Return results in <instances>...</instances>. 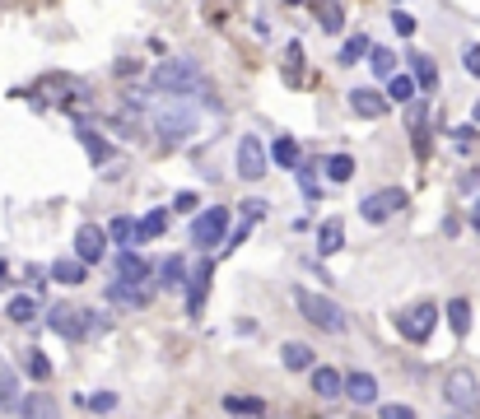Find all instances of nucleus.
I'll return each instance as SVG.
<instances>
[{"label":"nucleus","mask_w":480,"mask_h":419,"mask_svg":"<svg viewBox=\"0 0 480 419\" xmlns=\"http://www.w3.org/2000/svg\"><path fill=\"white\" fill-rule=\"evenodd\" d=\"M149 121L164 140H187L196 131V121H201V112H196L191 98H164V103H154Z\"/></svg>","instance_id":"1"},{"label":"nucleus","mask_w":480,"mask_h":419,"mask_svg":"<svg viewBox=\"0 0 480 419\" xmlns=\"http://www.w3.org/2000/svg\"><path fill=\"white\" fill-rule=\"evenodd\" d=\"M294 303H299L303 322H312L317 331L341 335V331L350 326V322H345V308H341V303H332L327 293H317V289H294Z\"/></svg>","instance_id":"2"},{"label":"nucleus","mask_w":480,"mask_h":419,"mask_svg":"<svg viewBox=\"0 0 480 419\" xmlns=\"http://www.w3.org/2000/svg\"><path fill=\"white\" fill-rule=\"evenodd\" d=\"M149 84L164 94H178V98H191V89L201 84V66L196 61H164L149 70Z\"/></svg>","instance_id":"3"},{"label":"nucleus","mask_w":480,"mask_h":419,"mask_svg":"<svg viewBox=\"0 0 480 419\" xmlns=\"http://www.w3.org/2000/svg\"><path fill=\"white\" fill-rule=\"evenodd\" d=\"M444 396H448L453 410L475 414V410H480V383H475V373H471V368H453L448 383H444Z\"/></svg>","instance_id":"4"},{"label":"nucleus","mask_w":480,"mask_h":419,"mask_svg":"<svg viewBox=\"0 0 480 419\" xmlns=\"http://www.w3.org/2000/svg\"><path fill=\"white\" fill-rule=\"evenodd\" d=\"M396 210H406V191H402V187H383V191H373V196L359 200V215H364L369 224H387Z\"/></svg>","instance_id":"5"},{"label":"nucleus","mask_w":480,"mask_h":419,"mask_svg":"<svg viewBox=\"0 0 480 419\" xmlns=\"http://www.w3.org/2000/svg\"><path fill=\"white\" fill-rule=\"evenodd\" d=\"M229 233V210L224 205H210L191 220V242L196 247H220V238Z\"/></svg>","instance_id":"6"},{"label":"nucleus","mask_w":480,"mask_h":419,"mask_svg":"<svg viewBox=\"0 0 480 419\" xmlns=\"http://www.w3.org/2000/svg\"><path fill=\"white\" fill-rule=\"evenodd\" d=\"M434 322H438V308H434V303H415V308L402 312V335H406V341H415V345H424L429 331H434Z\"/></svg>","instance_id":"7"},{"label":"nucleus","mask_w":480,"mask_h":419,"mask_svg":"<svg viewBox=\"0 0 480 419\" xmlns=\"http://www.w3.org/2000/svg\"><path fill=\"white\" fill-rule=\"evenodd\" d=\"M238 178H248V182L266 178V145H261L257 136H243V140H238Z\"/></svg>","instance_id":"8"},{"label":"nucleus","mask_w":480,"mask_h":419,"mask_svg":"<svg viewBox=\"0 0 480 419\" xmlns=\"http://www.w3.org/2000/svg\"><path fill=\"white\" fill-rule=\"evenodd\" d=\"M103 251H107V233L98 224H79V233H75V261L94 266V261H103Z\"/></svg>","instance_id":"9"},{"label":"nucleus","mask_w":480,"mask_h":419,"mask_svg":"<svg viewBox=\"0 0 480 419\" xmlns=\"http://www.w3.org/2000/svg\"><path fill=\"white\" fill-rule=\"evenodd\" d=\"M149 280V266L136 257V251H117V280L112 284H127V289H140Z\"/></svg>","instance_id":"10"},{"label":"nucleus","mask_w":480,"mask_h":419,"mask_svg":"<svg viewBox=\"0 0 480 419\" xmlns=\"http://www.w3.org/2000/svg\"><path fill=\"white\" fill-rule=\"evenodd\" d=\"M350 107H354V117H364V121H378V117H387V94H378V89H354L350 94Z\"/></svg>","instance_id":"11"},{"label":"nucleus","mask_w":480,"mask_h":419,"mask_svg":"<svg viewBox=\"0 0 480 419\" xmlns=\"http://www.w3.org/2000/svg\"><path fill=\"white\" fill-rule=\"evenodd\" d=\"M89 317L85 312H75L70 303H61V308H52V326L66 335V341H79V335H89V326H85Z\"/></svg>","instance_id":"12"},{"label":"nucleus","mask_w":480,"mask_h":419,"mask_svg":"<svg viewBox=\"0 0 480 419\" xmlns=\"http://www.w3.org/2000/svg\"><path fill=\"white\" fill-rule=\"evenodd\" d=\"M345 396H350L354 405H373V401H378V383H373L369 373H350V377H345Z\"/></svg>","instance_id":"13"},{"label":"nucleus","mask_w":480,"mask_h":419,"mask_svg":"<svg viewBox=\"0 0 480 419\" xmlns=\"http://www.w3.org/2000/svg\"><path fill=\"white\" fill-rule=\"evenodd\" d=\"M312 392L327 396V401H336V396L345 392V377H341L336 368H317V373H312Z\"/></svg>","instance_id":"14"},{"label":"nucleus","mask_w":480,"mask_h":419,"mask_svg":"<svg viewBox=\"0 0 480 419\" xmlns=\"http://www.w3.org/2000/svg\"><path fill=\"white\" fill-rule=\"evenodd\" d=\"M210 275H215V266H210V261H201V266H196V284H191V293H187V308H191V312H201V303H206V289H210Z\"/></svg>","instance_id":"15"},{"label":"nucleus","mask_w":480,"mask_h":419,"mask_svg":"<svg viewBox=\"0 0 480 419\" xmlns=\"http://www.w3.org/2000/svg\"><path fill=\"white\" fill-rule=\"evenodd\" d=\"M411 79L420 84L424 94H434V84H438V70H434V61H429L424 52H415V56H411Z\"/></svg>","instance_id":"16"},{"label":"nucleus","mask_w":480,"mask_h":419,"mask_svg":"<svg viewBox=\"0 0 480 419\" xmlns=\"http://www.w3.org/2000/svg\"><path fill=\"white\" fill-rule=\"evenodd\" d=\"M312 359H317V354H312L308 345H299V341H290L285 350H280V363H285L290 373H303V368H312Z\"/></svg>","instance_id":"17"},{"label":"nucleus","mask_w":480,"mask_h":419,"mask_svg":"<svg viewBox=\"0 0 480 419\" xmlns=\"http://www.w3.org/2000/svg\"><path fill=\"white\" fill-rule=\"evenodd\" d=\"M0 405H19V373L5 363V359H0Z\"/></svg>","instance_id":"18"},{"label":"nucleus","mask_w":480,"mask_h":419,"mask_svg":"<svg viewBox=\"0 0 480 419\" xmlns=\"http://www.w3.org/2000/svg\"><path fill=\"white\" fill-rule=\"evenodd\" d=\"M341 242H345L341 220H327V224H322V233H317V251H322V257H332V251H341Z\"/></svg>","instance_id":"19"},{"label":"nucleus","mask_w":480,"mask_h":419,"mask_svg":"<svg viewBox=\"0 0 480 419\" xmlns=\"http://www.w3.org/2000/svg\"><path fill=\"white\" fill-rule=\"evenodd\" d=\"M187 280V261L182 257H169L164 266H158V289H182Z\"/></svg>","instance_id":"20"},{"label":"nucleus","mask_w":480,"mask_h":419,"mask_svg":"<svg viewBox=\"0 0 480 419\" xmlns=\"http://www.w3.org/2000/svg\"><path fill=\"white\" fill-rule=\"evenodd\" d=\"M24 419H61V410H56L52 396H28L24 401Z\"/></svg>","instance_id":"21"},{"label":"nucleus","mask_w":480,"mask_h":419,"mask_svg":"<svg viewBox=\"0 0 480 419\" xmlns=\"http://www.w3.org/2000/svg\"><path fill=\"white\" fill-rule=\"evenodd\" d=\"M448 326H453V335H466L471 331V303L466 299H453L448 303Z\"/></svg>","instance_id":"22"},{"label":"nucleus","mask_w":480,"mask_h":419,"mask_svg":"<svg viewBox=\"0 0 480 419\" xmlns=\"http://www.w3.org/2000/svg\"><path fill=\"white\" fill-rule=\"evenodd\" d=\"M322 168H327L332 182H350V178H354V158H350V154H332Z\"/></svg>","instance_id":"23"},{"label":"nucleus","mask_w":480,"mask_h":419,"mask_svg":"<svg viewBox=\"0 0 480 419\" xmlns=\"http://www.w3.org/2000/svg\"><path fill=\"white\" fill-rule=\"evenodd\" d=\"M369 52H373V42L354 33V37H345V47H341V66H354L359 56H369Z\"/></svg>","instance_id":"24"},{"label":"nucleus","mask_w":480,"mask_h":419,"mask_svg":"<svg viewBox=\"0 0 480 419\" xmlns=\"http://www.w3.org/2000/svg\"><path fill=\"white\" fill-rule=\"evenodd\" d=\"M369 66H373L378 79H396V56H392L387 47H373V52H369Z\"/></svg>","instance_id":"25"},{"label":"nucleus","mask_w":480,"mask_h":419,"mask_svg":"<svg viewBox=\"0 0 480 419\" xmlns=\"http://www.w3.org/2000/svg\"><path fill=\"white\" fill-rule=\"evenodd\" d=\"M387 98H396V103H415V79H411V75L387 79Z\"/></svg>","instance_id":"26"},{"label":"nucleus","mask_w":480,"mask_h":419,"mask_svg":"<svg viewBox=\"0 0 480 419\" xmlns=\"http://www.w3.org/2000/svg\"><path fill=\"white\" fill-rule=\"evenodd\" d=\"M85 271H89L85 261H56V266H52V275H56L61 284H85Z\"/></svg>","instance_id":"27"},{"label":"nucleus","mask_w":480,"mask_h":419,"mask_svg":"<svg viewBox=\"0 0 480 419\" xmlns=\"http://www.w3.org/2000/svg\"><path fill=\"white\" fill-rule=\"evenodd\" d=\"M271 158H275L280 168H294V163H299V145H294L290 136H285V140H275V145H271Z\"/></svg>","instance_id":"28"},{"label":"nucleus","mask_w":480,"mask_h":419,"mask_svg":"<svg viewBox=\"0 0 480 419\" xmlns=\"http://www.w3.org/2000/svg\"><path fill=\"white\" fill-rule=\"evenodd\" d=\"M107 238H112L117 247H127V242H136V238H140V224H131V220H112Z\"/></svg>","instance_id":"29"},{"label":"nucleus","mask_w":480,"mask_h":419,"mask_svg":"<svg viewBox=\"0 0 480 419\" xmlns=\"http://www.w3.org/2000/svg\"><path fill=\"white\" fill-rule=\"evenodd\" d=\"M224 410H233V414H261L266 401H252V396H224Z\"/></svg>","instance_id":"30"},{"label":"nucleus","mask_w":480,"mask_h":419,"mask_svg":"<svg viewBox=\"0 0 480 419\" xmlns=\"http://www.w3.org/2000/svg\"><path fill=\"white\" fill-rule=\"evenodd\" d=\"M164 229H169V215H164V210H149V215L140 220V238H158Z\"/></svg>","instance_id":"31"},{"label":"nucleus","mask_w":480,"mask_h":419,"mask_svg":"<svg viewBox=\"0 0 480 419\" xmlns=\"http://www.w3.org/2000/svg\"><path fill=\"white\" fill-rule=\"evenodd\" d=\"M5 312H10V322H33V317H37V303L19 293V299H10V308H5Z\"/></svg>","instance_id":"32"},{"label":"nucleus","mask_w":480,"mask_h":419,"mask_svg":"<svg viewBox=\"0 0 480 419\" xmlns=\"http://www.w3.org/2000/svg\"><path fill=\"white\" fill-rule=\"evenodd\" d=\"M317 19H322V28H327V33H341L345 10H341V5H317Z\"/></svg>","instance_id":"33"},{"label":"nucleus","mask_w":480,"mask_h":419,"mask_svg":"<svg viewBox=\"0 0 480 419\" xmlns=\"http://www.w3.org/2000/svg\"><path fill=\"white\" fill-rule=\"evenodd\" d=\"M28 373L37 377V383H47V377H52V363H47L43 350H33V354H28Z\"/></svg>","instance_id":"34"},{"label":"nucleus","mask_w":480,"mask_h":419,"mask_svg":"<svg viewBox=\"0 0 480 419\" xmlns=\"http://www.w3.org/2000/svg\"><path fill=\"white\" fill-rule=\"evenodd\" d=\"M79 140H85V149H89V158H94V163H103V158H107V145L98 140V131H79Z\"/></svg>","instance_id":"35"},{"label":"nucleus","mask_w":480,"mask_h":419,"mask_svg":"<svg viewBox=\"0 0 480 419\" xmlns=\"http://www.w3.org/2000/svg\"><path fill=\"white\" fill-rule=\"evenodd\" d=\"M392 28L402 33V37H411V33H415V15H406V10H392Z\"/></svg>","instance_id":"36"},{"label":"nucleus","mask_w":480,"mask_h":419,"mask_svg":"<svg viewBox=\"0 0 480 419\" xmlns=\"http://www.w3.org/2000/svg\"><path fill=\"white\" fill-rule=\"evenodd\" d=\"M378 419H415L411 405H378Z\"/></svg>","instance_id":"37"},{"label":"nucleus","mask_w":480,"mask_h":419,"mask_svg":"<svg viewBox=\"0 0 480 419\" xmlns=\"http://www.w3.org/2000/svg\"><path fill=\"white\" fill-rule=\"evenodd\" d=\"M89 405H94L98 414H107V410H117V396H112V392H98V396H94Z\"/></svg>","instance_id":"38"},{"label":"nucleus","mask_w":480,"mask_h":419,"mask_svg":"<svg viewBox=\"0 0 480 419\" xmlns=\"http://www.w3.org/2000/svg\"><path fill=\"white\" fill-rule=\"evenodd\" d=\"M406 121H411V131H420V126H424V98H420V103H411Z\"/></svg>","instance_id":"39"},{"label":"nucleus","mask_w":480,"mask_h":419,"mask_svg":"<svg viewBox=\"0 0 480 419\" xmlns=\"http://www.w3.org/2000/svg\"><path fill=\"white\" fill-rule=\"evenodd\" d=\"M466 70L480 75V47H466Z\"/></svg>","instance_id":"40"},{"label":"nucleus","mask_w":480,"mask_h":419,"mask_svg":"<svg viewBox=\"0 0 480 419\" xmlns=\"http://www.w3.org/2000/svg\"><path fill=\"white\" fill-rule=\"evenodd\" d=\"M453 136H457V145H462V149H466V145L475 140V131H471V126H457V131H453Z\"/></svg>","instance_id":"41"},{"label":"nucleus","mask_w":480,"mask_h":419,"mask_svg":"<svg viewBox=\"0 0 480 419\" xmlns=\"http://www.w3.org/2000/svg\"><path fill=\"white\" fill-rule=\"evenodd\" d=\"M471 220H475V229H480V205H475V210H471Z\"/></svg>","instance_id":"42"},{"label":"nucleus","mask_w":480,"mask_h":419,"mask_svg":"<svg viewBox=\"0 0 480 419\" xmlns=\"http://www.w3.org/2000/svg\"><path fill=\"white\" fill-rule=\"evenodd\" d=\"M322 419H345V414H322Z\"/></svg>","instance_id":"43"},{"label":"nucleus","mask_w":480,"mask_h":419,"mask_svg":"<svg viewBox=\"0 0 480 419\" xmlns=\"http://www.w3.org/2000/svg\"><path fill=\"white\" fill-rule=\"evenodd\" d=\"M475 121H480V103H475Z\"/></svg>","instance_id":"44"}]
</instances>
